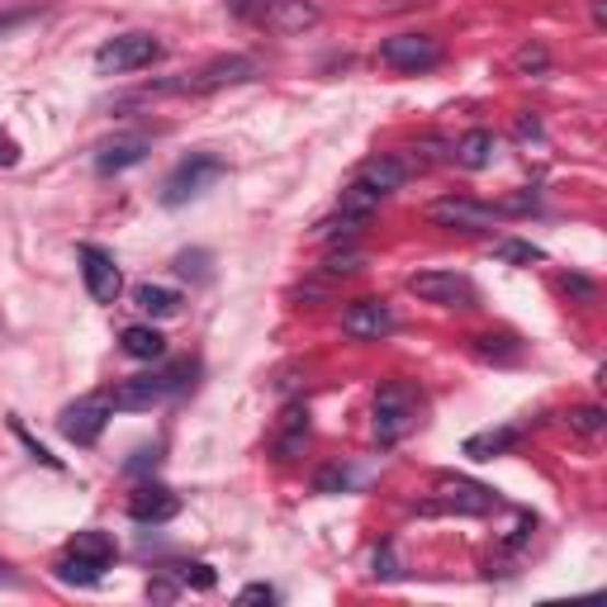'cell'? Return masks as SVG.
<instances>
[{"instance_id": "cell-6", "label": "cell", "mask_w": 607, "mask_h": 607, "mask_svg": "<svg viewBox=\"0 0 607 607\" xmlns=\"http://www.w3.org/2000/svg\"><path fill=\"white\" fill-rule=\"evenodd\" d=\"M380 62L389 71H403V77H417V71H432L446 57L442 48V38H432V34H394V38H385L380 43Z\"/></svg>"}, {"instance_id": "cell-15", "label": "cell", "mask_w": 607, "mask_h": 607, "mask_svg": "<svg viewBox=\"0 0 607 607\" xmlns=\"http://www.w3.org/2000/svg\"><path fill=\"white\" fill-rule=\"evenodd\" d=\"M356 181H360V185H370L375 195H385V199H389L403 181H409V167H403L394 152H375V157H366V162L356 167Z\"/></svg>"}, {"instance_id": "cell-24", "label": "cell", "mask_w": 607, "mask_h": 607, "mask_svg": "<svg viewBox=\"0 0 607 607\" xmlns=\"http://www.w3.org/2000/svg\"><path fill=\"white\" fill-rule=\"evenodd\" d=\"M57 580H62V584H81V588H91V584H100V574H105V570H100V565H91V560H81V556H71V551H62V556H57Z\"/></svg>"}, {"instance_id": "cell-8", "label": "cell", "mask_w": 607, "mask_h": 607, "mask_svg": "<svg viewBox=\"0 0 607 607\" xmlns=\"http://www.w3.org/2000/svg\"><path fill=\"white\" fill-rule=\"evenodd\" d=\"M256 71H262V67H256L252 57L228 53V57H214V62H205L199 71H191L185 81H171V91H185V95H209V91H224V85H242V81H252Z\"/></svg>"}, {"instance_id": "cell-9", "label": "cell", "mask_w": 607, "mask_h": 607, "mask_svg": "<svg viewBox=\"0 0 607 607\" xmlns=\"http://www.w3.org/2000/svg\"><path fill=\"white\" fill-rule=\"evenodd\" d=\"M409 295H417L423 304H442V309H474L480 304L474 285L456 271H417V276H409Z\"/></svg>"}, {"instance_id": "cell-7", "label": "cell", "mask_w": 607, "mask_h": 607, "mask_svg": "<svg viewBox=\"0 0 607 607\" xmlns=\"http://www.w3.org/2000/svg\"><path fill=\"white\" fill-rule=\"evenodd\" d=\"M110 413H114L110 394H85V399L67 403V409L57 413V432H62L71 446H95L100 432H105V423H110Z\"/></svg>"}, {"instance_id": "cell-1", "label": "cell", "mask_w": 607, "mask_h": 607, "mask_svg": "<svg viewBox=\"0 0 607 607\" xmlns=\"http://www.w3.org/2000/svg\"><path fill=\"white\" fill-rule=\"evenodd\" d=\"M191 370H195L191 360H176V366H167V370L134 375V380H119V385H114L110 399H114V409H124V413H148V409H157L162 399L176 394Z\"/></svg>"}, {"instance_id": "cell-30", "label": "cell", "mask_w": 607, "mask_h": 607, "mask_svg": "<svg viewBox=\"0 0 607 607\" xmlns=\"http://www.w3.org/2000/svg\"><path fill=\"white\" fill-rule=\"evenodd\" d=\"M546 62H551V57H546L541 43H527V48H517V67H523V71H541Z\"/></svg>"}, {"instance_id": "cell-39", "label": "cell", "mask_w": 607, "mask_h": 607, "mask_svg": "<svg viewBox=\"0 0 607 607\" xmlns=\"http://www.w3.org/2000/svg\"><path fill=\"white\" fill-rule=\"evenodd\" d=\"M0 584H14V570L5 565V560H0Z\"/></svg>"}, {"instance_id": "cell-34", "label": "cell", "mask_w": 607, "mask_h": 607, "mask_svg": "<svg viewBox=\"0 0 607 607\" xmlns=\"http://www.w3.org/2000/svg\"><path fill=\"white\" fill-rule=\"evenodd\" d=\"M14 162H20V142L10 134H0V167H14Z\"/></svg>"}, {"instance_id": "cell-14", "label": "cell", "mask_w": 607, "mask_h": 607, "mask_svg": "<svg viewBox=\"0 0 607 607\" xmlns=\"http://www.w3.org/2000/svg\"><path fill=\"white\" fill-rule=\"evenodd\" d=\"M176 513H181V499L171 494L167 484H138L134 494H128V517H134V523L157 527V523H171Z\"/></svg>"}, {"instance_id": "cell-33", "label": "cell", "mask_w": 607, "mask_h": 607, "mask_svg": "<svg viewBox=\"0 0 607 607\" xmlns=\"http://www.w3.org/2000/svg\"><path fill=\"white\" fill-rule=\"evenodd\" d=\"M332 489H346V470H328V474H318V494H332Z\"/></svg>"}, {"instance_id": "cell-20", "label": "cell", "mask_w": 607, "mask_h": 607, "mask_svg": "<svg viewBox=\"0 0 607 607\" xmlns=\"http://www.w3.org/2000/svg\"><path fill=\"white\" fill-rule=\"evenodd\" d=\"M67 551L81 556V560H91V565H100V570H110L114 556H119V546H114L110 531H77V537L67 541Z\"/></svg>"}, {"instance_id": "cell-29", "label": "cell", "mask_w": 607, "mask_h": 607, "mask_svg": "<svg viewBox=\"0 0 607 607\" xmlns=\"http://www.w3.org/2000/svg\"><path fill=\"white\" fill-rule=\"evenodd\" d=\"M171 574H176V580L185 584V588H199V594H205V588H214V570L209 565H171Z\"/></svg>"}, {"instance_id": "cell-26", "label": "cell", "mask_w": 607, "mask_h": 607, "mask_svg": "<svg viewBox=\"0 0 607 607\" xmlns=\"http://www.w3.org/2000/svg\"><path fill=\"white\" fill-rule=\"evenodd\" d=\"M570 432H580V437H598V432L607 427V413L598 409V403H584V409H570Z\"/></svg>"}, {"instance_id": "cell-31", "label": "cell", "mask_w": 607, "mask_h": 607, "mask_svg": "<svg viewBox=\"0 0 607 607\" xmlns=\"http://www.w3.org/2000/svg\"><path fill=\"white\" fill-rule=\"evenodd\" d=\"M14 437H20V442L28 446V456H34V460H43V466H48V470H62V460H57V456H48V451H43V446H38L34 437H28V432H24L20 423H14Z\"/></svg>"}, {"instance_id": "cell-18", "label": "cell", "mask_w": 607, "mask_h": 607, "mask_svg": "<svg viewBox=\"0 0 607 607\" xmlns=\"http://www.w3.org/2000/svg\"><path fill=\"white\" fill-rule=\"evenodd\" d=\"M119 352L134 356V360H162L167 356V337L157 328H148V323H134V328L119 332Z\"/></svg>"}, {"instance_id": "cell-10", "label": "cell", "mask_w": 607, "mask_h": 607, "mask_svg": "<svg viewBox=\"0 0 607 607\" xmlns=\"http://www.w3.org/2000/svg\"><path fill=\"white\" fill-rule=\"evenodd\" d=\"M499 508V494L474 480H437V499L423 513H460V517H484Z\"/></svg>"}, {"instance_id": "cell-25", "label": "cell", "mask_w": 607, "mask_h": 607, "mask_svg": "<svg viewBox=\"0 0 607 607\" xmlns=\"http://www.w3.org/2000/svg\"><path fill=\"white\" fill-rule=\"evenodd\" d=\"M494 262H508V266H537V262H546V252H541V248H531V242L503 238V242H494Z\"/></svg>"}, {"instance_id": "cell-23", "label": "cell", "mask_w": 607, "mask_h": 607, "mask_svg": "<svg viewBox=\"0 0 607 607\" xmlns=\"http://www.w3.org/2000/svg\"><path fill=\"white\" fill-rule=\"evenodd\" d=\"M380 205H385V195H375L370 185H360V181L346 185L342 199H337V209L342 214H356V219H370V214H380Z\"/></svg>"}, {"instance_id": "cell-22", "label": "cell", "mask_w": 607, "mask_h": 607, "mask_svg": "<svg viewBox=\"0 0 607 607\" xmlns=\"http://www.w3.org/2000/svg\"><path fill=\"white\" fill-rule=\"evenodd\" d=\"M134 304H138L142 313H152V318H176L181 313V295L167 290V285H138Z\"/></svg>"}, {"instance_id": "cell-3", "label": "cell", "mask_w": 607, "mask_h": 607, "mask_svg": "<svg viewBox=\"0 0 607 607\" xmlns=\"http://www.w3.org/2000/svg\"><path fill=\"white\" fill-rule=\"evenodd\" d=\"M224 157L219 152H191V157H181L176 167H171V176L162 181V205L167 209H176L185 205V199H195V195H205L214 181L224 176Z\"/></svg>"}, {"instance_id": "cell-32", "label": "cell", "mask_w": 607, "mask_h": 607, "mask_svg": "<svg viewBox=\"0 0 607 607\" xmlns=\"http://www.w3.org/2000/svg\"><path fill=\"white\" fill-rule=\"evenodd\" d=\"M238 603H276V588H271V584H248L238 594Z\"/></svg>"}, {"instance_id": "cell-16", "label": "cell", "mask_w": 607, "mask_h": 607, "mask_svg": "<svg viewBox=\"0 0 607 607\" xmlns=\"http://www.w3.org/2000/svg\"><path fill=\"white\" fill-rule=\"evenodd\" d=\"M451 157H456V167H466V171H484V167H494V157H499V138L489 134V128H470V134H460Z\"/></svg>"}, {"instance_id": "cell-11", "label": "cell", "mask_w": 607, "mask_h": 607, "mask_svg": "<svg viewBox=\"0 0 607 607\" xmlns=\"http://www.w3.org/2000/svg\"><path fill=\"white\" fill-rule=\"evenodd\" d=\"M81 280H85V295H91L95 304H114L124 290V276L119 266H114V256L105 248H95V242H81Z\"/></svg>"}, {"instance_id": "cell-2", "label": "cell", "mask_w": 607, "mask_h": 607, "mask_svg": "<svg viewBox=\"0 0 607 607\" xmlns=\"http://www.w3.org/2000/svg\"><path fill=\"white\" fill-rule=\"evenodd\" d=\"M375 442L380 446H394L413 432L417 423V394L409 380H385L380 389H375Z\"/></svg>"}, {"instance_id": "cell-35", "label": "cell", "mask_w": 607, "mask_h": 607, "mask_svg": "<svg viewBox=\"0 0 607 607\" xmlns=\"http://www.w3.org/2000/svg\"><path fill=\"white\" fill-rule=\"evenodd\" d=\"M375 570H380L385 574V580H394V551H389V546H380V551H375Z\"/></svg>"}, {"instance_id": "cell-38", "label": "cell", "mask_w": 607, "mask_h": 607, "mask_svg": "<svg viewBox=\"0 0 607 607\" xmlns=\"http://www.w3.org/2000/svg\"><path fill=\"white\" fill-rule=\"evenodd\" d=\"M24 20H34V10H14V14H0V34H10L14 24H24Z\"/></svg>"}, {"instance_id": "cell-37", "label": "cell", "mask_w": 607, "mask_h": 607, "mask_svg": "<svg viewBox=\"0 0 607 607\" xmlns=\"http://www.w3.org/2000/svg\"><path fill=\"white\" fill-rule=\"evenodd\" d=\"M162 460V446H152V451H138V460H128V470H148Z\"/></svg>"}, {"instance_id": "cell-5", "label": "cell", "mask_w": 607, "mask_h": 607, "mask_svg": "<svg viewBox=\"0 0 607 607\" xmlns=\"http://www.w3.org/2000/svg\"><path fill=\"white\" fill-rule=\"evenodd\" d=\"M427 224L451 228V233H494L499 209L484 205V199H474V195H442L427 205Z\"/></svg>"}, {"instance_id": "cell-13", "label": "cell", "mask_w": 607, "mask_h": 607, "mask_svg": "<svg viewBox=\"0 0 607 607\" xmlns=\"http://www.w3.org/2000/svg\"><path fill=\"white\" fill-rule=\"evenodd\" d=\"M148 152H152L148 134H114V138H105L95 148V171H100V176H119V171H134Z\"/></svg>"}, {"instance_id": "cell-21", "label": "cell", "mask_w": 607, "mask_h": 607, "mask_svg": "<svg viewBox=\"0 0 607 607\" xmlns=\"http://www.w3.org/2000/svg\"><path fill=\"white\" fill-rule=\"evenodd\" d=\"M262 20L285 28V34H295V28L318 24V5H304V0H271V5L262 10Z\"/></svg>"}, {"instance_id": "cell-12", "label": "cell", "mask_w": 607, "mask_h": 607, "mask_svg": "<svg viewBox=\"0 0 607 607\" xmlns=\"http://www.w3.org/2000/svg\"><path fill=\"white\" fill-rule=\"evenodd\" d=\"M342 332L356 342H380L394 332V309L389 299H352L342 313Z\"/></svg>"}, {"instance_id": "cell-19", "label": "cell", "mask_w": 607, "mask_h": 607, "mask_svg": "<svg viewBox=\"0 0 607 607\" xmlns=\"http://www.w3.org/2000/svg\"><path fill=\"white\" fill-rule=\"evenodd\" d=\"M517 442H523V432H517V427H489V432H474V437H466V456L470 460H494L503 451H513Z\"/></svg>"}, {"instance_id": "cell-4", "label": "cell", "mask_w": 607, "mask_h": 607, "mask_svg": "<svg viewBox=\"0 0 607 607\" xmlns=\"http://www.w3.org/2000/svg\"><path fill=\"white\" fill-rule=\"evenodd\" d=\"M157 57H162V38H157V34H142V28H128V34H114V38L100 43L95 67H100V71H114V77H124V71L152 67Z\"/></svg>"}, {"instance_id": "cell-36", "label": "cell", "mask_w": 607, "mask_h": 607, "mask_svg": "<svg viewBox=\"0 0 607 607\" xmlns=\"http://www.w3.org/2000/svg\"><path fill=\"white\" fill-rule=\"evenodd\" d=\"M565 290H574L580 299H594L598 290H594V280H584V276H565Z\"/></svg>"}, {"instance_id": "cell-28", "label": "cell", "mask_w": 607, "mask_h": 607, "mask_svg": "<svg viewBox=\"0 0 607 607\" xmlns=\"http://www.w3.org/2000/svg\"><path fill=\"white\" fill-rule=\"evenodd\" d=\"M366 224H370V219H356V214H342V209H337V214H332V219H323V224H318L313 233H318V238H337V233H342V238H352L356 228H366Z\"/></svg>"}, {"instance_id": "cell-27", "label": "cell", "mask_w": 607, "mask_h": 607, "mask_svg": "<svg viewBox=\"0 0 607 607\" xmlns=\"http://www.w3.org/2000/svg\"><path fill=\"white\" fill-rule=\"evenodd\" d=\"M356 271H366V252H332L323 262V276L337 280V276H356Z\"/></svg>"}, {"instance_id": "cell-17", "label": "cell", "mask_w": 607, "mask_h": 607, "mask_svg": "<svg viewBox=\"0 0 607 607\" xmlns=\"http://www.w3.org/2000/svg\"><path fill=\"white\" fill-rule=\"evenodd\" d=\"M470 352L480 360H494V366H513V360H523V342L513 332H474Z\"/></svg>"}]
</instances>
